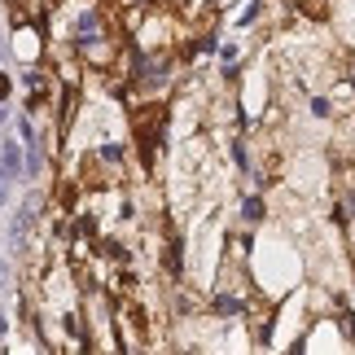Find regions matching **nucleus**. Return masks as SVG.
<instances>
[{
  "label": "nucleus",
  "instance_id": "423d86ee",
  "mask_svg": "<svg viewBox=\"0 0 355 355\" xmlns=\"http://www.w3.org/2000/svg\"><path fill=\"white\" fill-rule=\"evenodd\" d=\"M5 272H9V268H5V263H0V290H5Z\"/></svg>",
  "mask_w": 355,
  "mask_h": 355
},
{
  "label": "nucleus",
  "instance_id": "39448f33",
  "mask_svg": "<svg viewBox=\"0 0 355 355\" xmlns=\"http://www.w3.org/2000/svg\"><path fill=\"white\" fill-rule=\"evenodd\" d=\"M5 92H9V79H5V75H0V97H5Z\"/></svg>",
  "mask_w": 355,
  "mask_h": 355
},
{
  "label": "nucleus",
  "instance_id": "7ed1b4c3",
  "mask_svg": "<svg viewBox=\"0 0 355 355\" xmlns=\"http://www.w3.org/2000/svg\"><path fill=\"white\" fill-rule=\"evenodd\" d=\"M215 311H220V316H241V298H215Z\"/></svg>",
  "mask_w": 355,
  "mask_h": 355
},
{
  "label": "nucleus",
  "instance_id": "f257e3e1",
  "mask_svg": "<svg viewBox=\"0 0 355 355\" xmlns=\"http://www.w3.org/2000/svg\"><path fill=\"white\" fill-rule=\"evenodd\" d=\"M0 175H5V180H18V175H26L22 145L13 141V136H5V141H0Z\"/></svg>",
  "mask_w": 355,
  "mask_h": 355
},
{
  "label": "nucleus",
  "instance_id": "0eeeda50",
  "mask_svg": "<svg viewBox=\"0 0 355 355\" xmlns=\"http://www.w3.org/2000/svg\"><path fill=\"white\" fill-rule=\"evenodd\" d=\"M0 338H5V311H0Z\"/></svg>",
  "mask_w": 355,
  "mask_h": 355
},
{
  "label": "nucleus",
  "instance_id": "f03ea898",
  "mask_svg": "<svg viewBox=\"0 0 355 355\" xmlns=\"http://www.w3.org/2000/svg\"><path fill=\"white\" fill-rule=\"evenodd\" d=\"M97 35H101V22H97V13H84V18H79V40H88V44H92Z\"/></svg>",
  "mask_w": 355,
  "mask_h": 355
},
{
  "label": "nucleus",
  "instance_id": "20e7f679",
  "mask_svg": "<svg viewBox=\"0 0 355 355\" xmlns=\"http://www.w3.org/2000/svg\"><path fill=\"white\" fill-rule=\"evenodd\" d=\"M245 220H263V202H259V198L245 202Z\"/></svg>",
  "mask_w": 355,
  "mask_h": 355
}]
</instances>
